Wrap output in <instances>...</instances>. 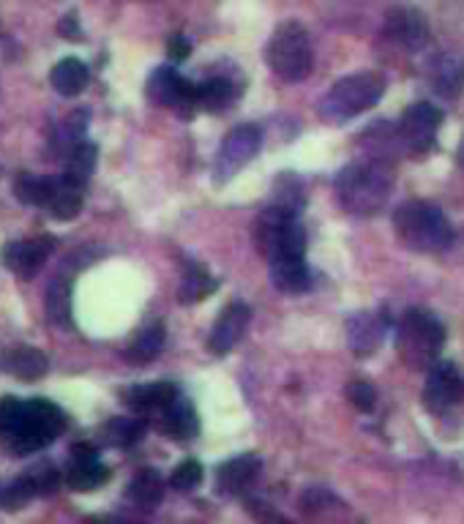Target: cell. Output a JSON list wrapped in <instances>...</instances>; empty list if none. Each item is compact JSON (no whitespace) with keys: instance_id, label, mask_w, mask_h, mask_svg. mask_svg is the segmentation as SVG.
<instances>
[{"instance_id":"4dcf8cb0","label":"cell","mask_w":464,"mask_h":524,"mask_svg":"<svg viewBox=\"0 0 464 524\" xmlns=\"http://www.w3.org/2000/svg\"><path fill=\"white\" fill-rule=\"evenodd\" d=\"M88 85V66L77 58H66L52 69V88L61 96H77Z\"/></svg>"},{"instance_id":"ba28073f","label":"cell","mask_w":464,"mask_h":524,"mask_svg":"<svg viewBox=\"0 0 464 524\" xmlns=\"http://www.w3.org/2000/svg\"><path fill=\"white\" fill-rule=\"evenodd\" d=\"M443 126V112L437 110L429 101H418L413 107H407L399 123L394 126L399 151L410 156H424L434 148L437 131Z\"/></svg>"},{"instance_id":"d4e9b609","label":"cell","mask_w":464,"mask_h":524,"mask_svg":"<svg viewBox=\"0 0 464 524\" xmlns=\"http://www.w3.org/2000/svg\"><path fill=\"white\" fill-rule=\"evenodd\" d=\"M232 101H235V85L227 77H211L194 85V110L224 112Z\"/></svg>"},{"instance_id":"603a6c76","label":"cell","mask_w":464,"mask_h":524,"mask_svg":"<svg viewBox=\"0 0 464 524\" xmlns=\"http://www.w3.org/2000/svg\"><path fill=\"white\" fill-rule=\"evenodd\" d=\"M82 194H85V189L77 186V183H71L69 178H63V175L61 178H52V192L47 205H44V211L50 213L52 219H58V222H69L82 211Z\"/></svg>"},{"instance_id":"5b68a950","label":"cell","mask_w":464,"mask_h":524,"mask_svg":"<svg viewBox=\"0 0 464 524\" xmlns=\"http://www.w3.org/2000/svg\"><path fill=\"white\" fill-rule=\"evenodd\" d=\"M445 347V325L426 309H410L396 325V353L404 366L424 372Z\"/></svg>"},{"instance_id":"e0dca14e","label":"cell","mask_w":464,"mask_h":524,"mask_svg":"<svg viewBox=\"0 0 464 524\" xmlns=\"http://www.w3.org/2000/svg\"><path fill=\"white\" fill-rule=\"evenodd\" d=\"M271 268V282L279 293L298 295L306 293L312 287V273L306 265L303 254H284V257H271L268 260Z\"/></svg>"},{"instance_id":"9c48e42d","label":"cell","mask_w":464,"mask_h":524,"mask_svg":"<svg viewBox=\"0 0 464 524\" xmlns=\"http://www.w3.org/2000/svg\"><path fill=\"white\" fill-rule=\"evenodd\" d=\"M464 402V372L456 363L429 366L424 385V407L429 413L443 415Z\"/></svg>"},{"instance_id":"836d02e7","label":"cell","mask_w":464,"mask_h":524,"mask_svg":"<svg viewBox=\"0 0 464 524\" xmlns=\"http://www.w3.org/2000/svg\"><path fill=\"white\" fill-rule=\"evenodd\" d=\"M28 478H31L33 489H36V494H55L58 492V486H61L63 475L52 467L50 462H41L33 467L31 473H25Z\"/></svg>"},{"instance_id":"7402d4cb","label":"cell","mask_w":464,"mask_h":524,"mask_svg":"<svg viewBox=\"0 0 464 524\" xmlns=\"http://www.w3.org/2000/svg\"><path fill=\"white\" fill-rule=\"evenodd\" d=\"M123 497H126V503L134 505L137 511L151 514V511L159 508V503H162L164 497L162 475L156 473V470H151V467H145V470H140V473L134 475L132 484L126 486Z\"/></svg>"},{"instance_id":"52a82bcc","label":"cell","mask_w":464,"mask_h":524,"mask_svg":"<svg viewBox=\"0 0 464 524\" xmlns=\"http://www.w3.org/2000/svg\"><path fill=\"white\" fill-rule=\"evenodd\" d=\"M254 238L268 260L284 254H306V232L298 222V213L284 205H271L257 216Z\"/></svg>"},{"instance_id":"8fae6325","label":"cell","mask_w":464,"mask_h":524,"mask_svg":"<svg viewBox=\"0 0 464 524\" xmlns=\"http://www.w3.org/2000/svg\"><path fill=\"white\" fill-rule=\"evenodd\" d=\"M107 478H110V470L99 462L96 445L77 443L71 448L69 467L63 473V481L69 484V489H74V492H93V489L107 484Z\"/></svg>"},{"instance_id":"44dd1931","label":"cell","mask_w":464,"mask_h":524,"mask_svg":"<svg viewBox=\"0 0 464 524\" xmlns=\"http://www.w3.org/2000/svg\"><path fill=\"white\" fill-rule=\"evenodd\" d=\"M260 470H263V462H260V456L257 454L235 456L230 462H224L222 467H219V473H216L219 492L241 494L243 489H249V486L257 481Z\"/></svg>"},{"instance_id":"f35d334b","label":"cell","mask_w":464,"mask_h":524,"mask_svg":"<svg viewBox=\"0 0 464 524\" xmlns=\"http://www.w3.org/2000/svg\"><path fill=\"white\" fill-rule=\"evenodd\" d=\"M167 55H170V61L181 63L186 61L189 55H192V44L186 36H172L170 44H167Z\"/></svg>"},{"instance_id":"60d3db41","label":"cell","mask_w":464,"mask_h":524,"mask_svg":"<svg viewBox=\"0 0 464 524\" xmlns=\"http://www.w3.org/2000/svg\"><path fill=\"white\" fill-rule=\"evenodd\" d=\"M459 164H462V170H464V137H462V142H459Z\"/></svg>"},{"instance_id":"2e32d148","label":"cell","mask_w":464,"mask_h":524,"mask_svg":"<svg viewBox=\"0 0 464 524\" xmlns=\"http://www.w3.org/2000/svg\"><path fill=\"white\" fill-rule=\"evenodd\" d=\"M252 320V312H249V306L243 301H232L222 314H219V320L213 325L211 339H208V350L213 355H227L238 344V339L246 331V325Z\"/></svg>"},{"instance_id":"ffe728a7","label":"cell","mask_w":464,"mask_h":524,"mask_svg":"<svg viewBox=\"0 0 464 524\" xmlns=\"http://www.w3.org/2000/svg\"><path fill=\"white\" fill-rule=\"evenodd\" d=\"M156 424L162 429L164 434H170L172 440H192L200 432V421H197V413L189 399H183L181 393L172 399L162 413L153 415Z\"/></svg>"},{"instance_id":"1f68e13d","label":"cell","mask_w":464,"mask_h":524,"mask_svg":"<svg viewBox=\"0 0 464 524\" xmlns=\"http://www.w3.org/2000/svg\"><path fill=\"white\" fill-rule=\"evenodd\" d=\"M52 192V178H39L31 172H20L17 181H14V194L22 205H36L44 211V205L50 200Z\"/></svg>"},{"instance_id":"f546056e","label":"cell","mask_w":464,"mask_h":524,"mask_svg":"<svg viewBox=\"0 0 464 524\" xmlns=\"http://www.w3.org/2000/svg\"><path fill=\"white\" fill-rule=\"evenodd\" d=\"M44 312L52 323L69 331L74 320H71V279H55L50 290L44 295Z\"/></svg>"},{"instance_id":"f1b7e54d","label":"cell","mask_w":464,"mask_h":524,"mask_svg":"<svg viewBox=\"0 0 464 524\" xmlns=\"http://www.w3.org/2000/svg\"><path fill=\"white\" fill-rule=\"evenodd\" d=\"M93 170H96V145L91 142H77L66 151V170H63V178H69L71 183L77 186H88L91 181Z\"/></svg>"},{"instance_id":"7a4b0ae2","label":"cell","mask_w":464,"mask_h":524,"mask_svg":"<svg viewBox=\"0 0 464 524\" xmlns=\"http://www.w3.org/2000/svg\"><path fill=\"white\" fill-rule=\"evenodd\" d=\"M336 202L350 216H374L385 208V202L394 192V170L383 159H364L347 164L333 183Z\"/></svg>"},{"instance_id":"3957f363","label":"cell","mask_w":464,"mask_h":524,"mask_svg":"<svg viewBox=\"0 0 464 524\" xmlns=\"http://www.w3.org/2000/svg\"><path fill=\"white\" fill-rule=\"evenodd\" d=\"M394 230L402 246L421 254L445 252L456 238L445 213L426 200L402 202L394 213Z\"/></svg>"},{"instance_id":"d6a6232c","label":"cell","mask_w":464,"mask_h":524,"mask_svg":"<svg viewBox=\"0 0 464 524\" xmlns=\"http://www.w3.org/2000/svg\"><path fill=\"white\" fill-rule=\"evenodd\" d=\"M33 497H36V489H33L31 478H28V475H20V478H14L9 486H3L0 505H3L6 511H20V508H25V505L31 503Z\"/></svg>"},{"instance_id":"83f0119b","label":"cell","mask_w":464,"mask_h":524,"mask_svg":"<svg viewBox=\"0 0 464 524\" xmlns=\"http://www.w3.org/2000/svg\"><path fill=\"white\" fill-rule=\"evenodd\" d=\"M142 434H145V418H140V415L112 418L99 429L101 440L107 445H115V448H132V445L140 443Z\"/></svg>"},{"instance_id":"cb8c5ba5","label":"cell","mask_w":464,"mask_h":524,"mask_svg":"<svg viewBox=\"0 0 464 524\" xmlns=\"http://www.w3.org/2000/svg\"><path fill=\"white\" fill-rule=\"evenodd\" d=\"M164 339H167L164 323H148L132 342L126 344V361L134 363V366H145V363L156 361L162 353Z\"/></svg>"},{"instance_id":"484cf974","label":"cell","mask_w":464,"mask_h":524,"mask_svg":"<svg viewBox=\"0 0 464 524\" xmlns=\"http://www.w3.org/2000/svg\"><path fill=\"white\" fill-rule=\"evenodd\" d=\"M6 369H9L17 380H25V383H33V380H41L50 363L47 358L36 350V347H14L9 355H6Z\"/></svg>"},{"instance_id":"ab89813d","label":"cell","mask_w":464,"mask_h":524,"mask_svg":"<svg viewBox=\"0 0 464 524\" xmlns=\"http://www.w3.org/2000/svg\"><path fill=\"white\" fill-rule=\"evenodd\" d=\"M58 33H61L63 39H80V25H77V17L71 14V17H63L61 25H58Z\"/></svg>"},{"instance_id":"b9f144b4","label":"cell","mask_w":464,"mask_h":524,"mask_svg":"<svg viewBox=\"0 0 464 524\" xmlns=\"http://www.w3.org/2000/svg\"><path fill=\"white\" fill-rule=\"evenodd\" d=\"M0 492H3V486H0Z\"/></svg>"},{"instance_id":"5bb4252c","label":"cell","mask_w":464,"mask_h":524,"mask_svg":"<svg viewBox=\"0 0 464 524\" xmlns=\"http://www.w3.org/2000/svg\"><path fill=\"white\" fill-rule=\"evenodd\" d=\"M385 39L394 41L396 47H402L407 52H418L424 50L429 44V25L426 20L410 6H396V9L388 11L385 17Z\"/></svg>"},{"instance_id":"277c9868","label":"cell","mask_w":464,"mask_h":524,"mask_svg":"<svg viewBox=\"0 0 464 524\" xmlns=\"http://www.w3.org/2000/svg\"><path fill=\"white\" fill-rule=\"evenodd\" d=\"M385 77L377 74V71H361V74H350L333 85L331 91L325 93L320 107H317V115L323 118L325 123H339L353 121L355 115L372 110L377 101L385 96Z\"/></svg>"},{"instance_id":"4316f807","label":"cell","mask_w":464,"mask_h":524,"mask_svg":"<svg viewBox=\"0 0 464 524\" xmlns=\"http://www.w3.org/2000/svg\"><path fill=\"white\" fill-rule=\"evenodd\" d=\"M213 293H216V279H213L211 273L205 271L202 265L186 262V268H183V279H181V284H178V301L200 303Z\"/></svg>"},{"instance_id":"74e56055","label":"cell","mask_w":464,"mask_h":524,"mask_svg":"<svg viewBox=\"0 0 464 524\" xmlns=\"http://www.w3.org/2000/svg\"><path fill=\"white\" fill-rule=\"evenodd\" d=\"M301 503L309 514H314V511H325V508H331V505H336L339 500H336L331 492H325V489H309V492H303Z\"/></svg>"},{"instance_id":"ac0fdd59","label":"cell","mask_w":464,"mask_h":524,"mask_svg":"<svg viewBox=\"0 0 464 524\" xmlns=\"http://www.w3.org/2000/svg\"><path fill=\"white\" fill-rule=\"evenodd\" d=\"M178 396V388L172 383H148L126 388L121 396V402L140 418H153L159 415Z\"/></svg>"},{"instance_id":"9a60e30c","label":"cell","mask_w":464,"mask_h":524,"mask_svg":"<svg viewBox=\"0 0 464 524\" xmlns=\"http://www.w3.org/2000/svg\"><path fill=\"white\" fill-rule=\"evenodd\" d=\"M388 328L383 312H358L347 320V344L355 358H369L380 350Z\"/></svg>"},{"instance_id":"7c38bea8","label":"cell","mask_w":464,"mask_h":524,"mask_svg":"<svg viewBox=\"0 0 464 524\" xmlns=\"http://www.w3.org/2000/svg\"><path fill=\"white\" fill-rule=\"evenodd\" d=\"M52 249H55V241H52L50 235L28 238V241H11L3 246L0 260L17 279H33L41 271V265L47 262Z\"/></svg>"},{"instance_id":"e575fe53","label":"cell","mask_w":464,"mask_h":524,"mask_svg":"<svg viewBox=\"0 0 464 524\" xmlns=\"http://www.w3.org/2000/svg\"><path fill=\"white\" fill-rule=\"evenodd\" d=\"M276 205H284V208H290V211L301 213L303 208V189L301 183L295 181L293 175H282L279 183H276Z\"/></svg>"},{"instance_id":"6da1fadb","label":"cell","mask_w":464,"mask_h":524,"mask_svg":"<svg viewBox=\"0 0 464 524\" xmlns=\"http://www.w3.org/2000/svg\"><path fill=\"white\" fill-rule=\"evenodd\" d=\"M66 429V418L58 404L31 399H3L0 402V445L11 454L28 456L55 443Z\"/></svg>"},{"instance_id":"4fadbf2b","label":"cell","mask_w":464,"mask_h":524,"mask_svg":"<svg viewBox=\"0 0 464 524\" xmlns=\"http://www.w3.org/2000/svg\"><path fill=\"white\" fill-rule=\"evenodd\" d=\"M148 96L156 104L183 112V115H192L194 110V85L186 77H181L178 71L167 69V66L156 69L148 77Z\"/></svg>"},{"instance_id":"d590c367","label":"cell","mask_w":464,"mask_h":524,"mask_svg":"<svg viewBox=\"0 0 464 524\" xmlns=\"http://www.w3.org/2000/svg\"><path fill=\"white\" fill-rule=\"evenodd\" d=\"M200 481H202V464L194 462V459H186L183 464H178L170 478V484L175 492H192L194 486H200Z\"/></svg>"},{"instance_id":"8992f818","label":"cell","mask_w":464,"mask_h":524,"mask_svg":"<svg viewBox=\"0 0 464 524\" xmlns=\"http://www.w3.org/2000/svg\"><path fill=\"white\" fill-rule=\"evenodd\" d=\"M265 61L271 71L284 82H301L312 74L314 52L312 39L301 22H282L273 31L268 47H265Z\"/></svg>"},{"instance_id":"30bf717a","label":"cell","mask_w":464,"mask_h":524,"mask_svg":"<svg viewBox=\"0 0 464 524\" xmlns=\"http://www.w3.org/2000/svg\"><path fill=\"white\" fill-rule=\"evenodd\" d=\"M260 145H263V131L252 123L232 129L230 137L224 140L222 151H219V159H216V181H230L235 172L252 162Z\"/></svg>"},{"instance_id":"d6986e66","label":"cell","mask_w":464,"mask_h":524,"mask_svg":"<svg viewBox=\"0 0 464 524\" xmlns=\"http://www.w3.org/2000/svg\"><path fill=\"white\" fill-rule=\"evenodd\" d=\"M426 77H429V85L437 96L456 99L464 91V58H459L454 52H440L429 63Z\"/></svg>"},{"instance_id":"8d00e7d4","label":"cell","mask_w":464,"mask_h":524,"mask_svg":"<svg viewBox=\"0 0 464 524\" xmlns=\"http://www.w3.org/2000/svg\"><path fill=\"white\" fill-rule=\"evenodd\" d=\"M347 399H350L361 413H372L374 404H377V391H374L369 383H364V380H355V383L347 385Z\"/></svg>"}]
</instances>
